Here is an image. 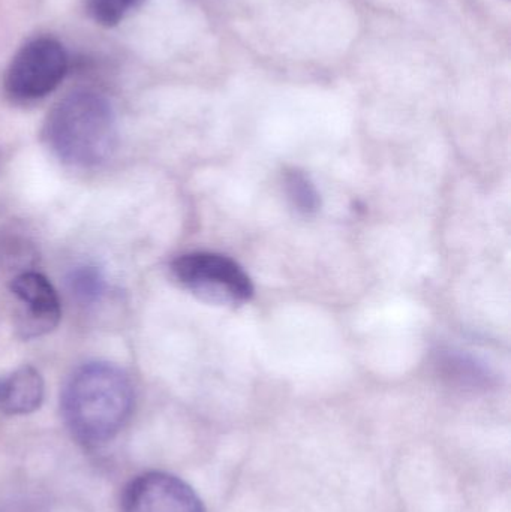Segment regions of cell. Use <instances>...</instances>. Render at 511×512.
I'll return each mask as SVG.
<instances>
[{
	"label": "cell",
	"instance_id": "cell-2",
	"mask_svg": "<svg viewBox=\"0 0 511 512\" xmlns=\"http://www.w3.org/2000/svg\"><path fill=\"white\" fill-rule=\"evenodd\" d=\"M42 138L63 164L95 167L116 150V114L107 98L80 90L51 108L42 126Z\"/></svg>",
	"mask_w": 511,
	"mask_h": 512
},
{
	"label": "cell",
	"instance_id": "cell-5",
	"mask_svg": "<svg viewBox=\"0 0 511 512\" xmlns=\"http://www.w3.org/2000/svg\"><path fill=\"white\" fill-rule=\"evenodd\" d=\"M122 512H206L191 486L165 472H147L123 490Z\"/></svg>",
	"mask_w": 511,
	"mask_h": 512
},
{
	"label": "cell",
	"instance_id": "cell-12",
	"mask_svg": "<svg viewBox=\"0 0 511 512\" xmlns=\"http://www.w3.org/2000/svg\"><path fill=\"white\" fill-rule=\"evenodd\" d=\"M0 387H2V379H0Z\"/></svg>",
	"mask_w": 511,
	"mask_h": 512
},
{
	"label": "cell",
	"instance_id": "cell-4",
	"mask_svg": "<svg viewBox=\"0 0 511 512\" xmlns=\"http://www.w3.org/2000/svg\"><path fill=\"white\" fill-rule=\"evenodd\" d=\"M174 279L195 297L221 306H240L251 300L254 285L233 259L210 252H194L174 259Z\"/></svg>",
	"mask_w": 511,
	"mask_h": 512
},
{
	"label": "cell",
	"instance_id": "cell-10",
	"mask_svg": "<svg viewBox=\"0 0 511 512\" xmlns=\"http://www.w3.org/2000/svg\"><path fill=\"white\" fill-rule=\"evenodd\" d=\"M143 0H87V12L99 26L114 27Z\"/></svg>",
	"mask_w": 511,
	"mask_h": 512
},
{
	"label": "cell",
	"instance_id": "cell-11",
	"mask_svg": "<svg viewBox=\"0 0 511 512\" xmlns=\"http://www.w3.org/2000/svg\"><path fill=\"white\" fill-rule=\"evenodd\" d=\"M29 256H33L32 248L24 245V242L18 239H5L0 242V259L2 264H17V262H26Z\"/></svg>",
	"mask_w": 511,
	"mask_h": 512
},
{
	"label": "cell",
	"instance_id": "cell-1",
	"mask_svg": "<svg viewBox=\"0 0 511 512\" xmlns=\"http://www.w3.org/2000/svg\"><path fill=\"white\" fill-rule=\"evenodd\" d=\"M60 406L75 441L84 447H101L116 438L131 417L134 388L116 364L92 361L69 376Z\"/></svg>",
	"mask_w": 511,
	"mask_h": 512
},
{
	"label": "cell",
	"instance_id": "cell-7",
	"mask_svg": "<svg viewBox=\"0 0 511 512\" xmlns=\"http://www.w3.org/2000/svg\"><path fill=\"white\" fill-rule=\"evenodd\" d=\"M44 400V379L32 366L15 370L2 379L0 406L8 415H27L35 412Z\"/></svg>",
	"mask_w": 511,
	"mask_h": 512
},
{
	"label": "cell",
	"instance_id": "cell-9",
	"mask_svg": "<svg viewBox=\"0 0 511 512\" xmlns=\"http://www.w3.org/2000/svg\"><path fill=\"white\" fill-rule=\"evenodd\" d=\"M285 186H287L288 198L299 212L312 215L320 209V195L305 174L300 171H291L285 177Z\"/></svg>",
	"mask_w": 511,
	"mask_h": 512
},
{
	"label": "cell",
	"instance_id": "cell-6",
	"mask_svg": "<svg viewBox=\"0 0 511 512\" xmlns=\"http://www.w3.org/2000/svg\"><path fill=\"white\" fill-rule=\"evenodd\" d=\"M11 292L23 307L17 318L18 334L23 339L44 336L59 325V295L44 274L32 270L18 273L11 280Z\"/></svg>",
	"mask_w": 511,
	"mask_h": 512
},
{
	"label": "cell",
	"instance_id": "cell-3",
	"mask_svg": "<svg viewBox=\"0 0 511 512\" xmlns=\"http://www.w3.org/2000/svg\"><path fill=\"white\" fill-rule=\"evenodd\" d=\"M68 69V51L62 42L50 36L30 39L6 66L3 89L12 101H39L60 86Z\"/></svg>",
	"mask_w": 511,
	"mask_h": 512
},
{
	"label": "cell",
	"instance_id": "cell-8",
	"mask_svg": "<svg viewBox=\"0 0 511 512\" xmlns=\"http://www.w3.org/2000/svg\"><path fill=\"white\" fill-rule=\"evenodd\" d=\"M68 288L78 303L92 306L101 301L107 292V280L99 268L83 265L69 274Z\"/></svg>",
	"mask_w": 511,
	"mask_h": 512
}]
</instances>
